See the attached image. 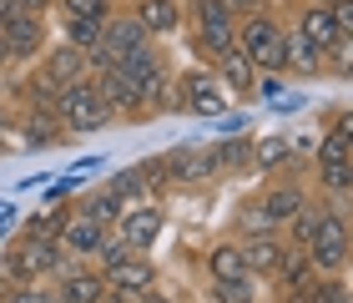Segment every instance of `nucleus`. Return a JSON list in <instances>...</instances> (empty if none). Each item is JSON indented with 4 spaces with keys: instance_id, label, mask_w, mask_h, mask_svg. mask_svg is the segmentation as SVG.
<instances>
[{
    "instance_id": "obj_31",
    "label": "nucleus",
    "mask_w": 353,
    "mask_h": 303,
    "mask_svg": "<svg viewBox=\"0 0 353 303\" xmlns=\"http://www.w3.org/2000/svg\"><path fill=\"white\" fill-rule=\"evenodd\" d=\"M51 10H61V21H96L101 26L117 6H106V0H56Z\"/></svg>"
},
{
    "instance_id": "obj_9",
    "label": "nucleus",
    "mask_w": 353,
    "mask_h": 303,
    "mask_svg": "<svg viewBox=\"0 0 353 303\" xmlns=\"http://www.w3.org/2000/svg\"><path fill=\"white\" fill-rule=\"evenodd\" d=\"M0 41H6V51H10V66H15V61H36L46 46H51L46 15H36V10H15L10 21L0 26Z\"/></svg>"
},
{
    "instance_id": "obj_33",
    "label": "nucleus",
    "mask_w": 353,
    "mask_h": 303,
    "mask_svg": "<svg viewBox=\"0 0 353 303\" xmlns=\"http://www.w3.org/2000/svg\"><path fill=\"white\" fill-rule=\"evenodd\" d=\"M61 41L76 46V51H91V46L101 41V26L96 21H61Z\"/></svg>"
},
{
    "instance_id": "obj_19",
    "label": "nucleus",
    "mask_w": 353,
    "mask_h": 303,
    "mask_svg": "<svg viewBox=\"0 0 353 303\" xmlns=\"http://www.w3.org/2000/svg\"><path fill=\"white\" fill-rule=\"evenodd\" d=\"M288 30L303 36L313 51H328V46L339 41V26H333V10L328 6H298V15L288 21Z\"/></svg>"
},
{
    "instance_id": "obj_46",
    "label": "nucleus",
    "mask_w": 353,
    "mask_h": 303,
    "mask_svg": "<svg viewBox=\"0 0 353 303\" xmlns=\"http://www.w3.org/2000/svg\"><path fill=\"white\" fill-rule=\"evenodd\" d=\"M252 303H268V298H252Z\"/></svg>"
},
{
    "instance_id": "obj_43",
    "label": "nucleus",
    "mask_w": 353,
    "mask_h": 303,
    "mask_svg": "<svg viewBox=\"0 0 353 303\" xmlns=\"http://www.w3.org/2000/svg\"><path fill=\"white\" fill-rule=\"evenodd\" d=\"M298 6H339V0H298Z\"/></svg>"
},
{
    "instance_id": "obj_8",
    "label": "nucleus",
    "mask_w": 353,
    "mask_h": 303,
    "mask_svg": "<svg viewBox=\"0 0 353 303\" xmlns=\"http://www.w3.org/2000/svg\"><path fill=\"white\" fill-rule=\"evenodd\" d=\"M111 233H117L132 253H157V243H162V233H167L162 202H132V207L117 217V228H111Z\"/></svg>"
},
{
    "instance_id": "obj_27",
    "label": "nucleus",
    "mask_w": 353,
    "mask_h": 303,
    "mask_svg": "<svg viewBox=\"0 0 353 303\" xmlns=\"http://www.w3.org/2000/svg\"><path fill=\"white\" fill-rule=\"evenodd\" d=\"M258 289H263V283L252 278V273H237V278H212V303H252V298H263Z\"/></svg>"
},
{
    "instance_id": "obj_4",
    "label": "nucleus",
    "mask_w": 353,
    "mask_h": 303,
    "mask_svg": "<svg viewBox=\"0 0 353 303\" xmlns=\"http://www.w3.org/2000/svg\"><path fill=\"white\" fill-rule=\"evenodd\" d=\"M91 76V61H86V51H76V46H66V41H51L46 51L36 56V76H30V91L51 106L56 101V91H66V86H76V81H86Z\"/></svg>"
},
{
    "instance_id": "obj_39",
    "label": "nucleus",
    "mask_w": 353,
    "mask_h": 303,
    "mask_svg": "<svg viewBox=\"0 0 353 303\" xmlns=\"http://www.w3.org/2000/svg\"><path fill=\"white\" fill-rule=\"evenodd\" d=\"M15 6H21V10H36V15H51L56 0H15Z\"/></svg>"
},
{
    "instance_id": "obj_23",
    "label": "nucleus",
    "mask_w": 353,
    "mask_h": 303,
    "mask_svg": "<svg viewBox=\"0 0 353 303\" xmlns=\"http://www.w3.org/2000/svg\"><path fill=\"white\" fill-rule=\"evenodd\" d=\"M232 233L237 237H272V233H283V228L263 213L258 197H243V202H237V213H232Z\"/></svg>"
},
{
    "instance_id": "obj_14",
    "label": "nucleus",
    "mask_w": 353,
    "mask_h": 303,
    "mask_svg": "<svg viewBox=\"0 0 353 303\" xmlns=\"http://www.w3.org/2000/svg\"><path fill=\"white\" fill-rule=\"evenodd\" d=\"M157 258L152 253H132V258H121L117 268H106V289H117L126 298H141V293H152L157 289Z\"/></svg>"
},
{
    "instance_id": "obj_10",
    "label": "nucleus",
    "mask_w": 353,
    "mask_h": 303,
    "mask_svg": "<svg viewBox=\"0 0 353 303\" xmlns=\"http://www.w3.org/2000/svg\"><path fill=\"white\" fill-rule=\"evenodd\" d=\"M162 167H167V182H212V177H222L212 141H176L162 157Z\"/></svg>"
},
{
    "instance_id": "obj_20",
    "label": "nucleus",
    "mask_w": 353,
    "mask_h": 303,
    "mask_svg": "<svg viewBox=\"0 0 353 303\" xmlns=\"http://www.w3.org/2000/svg\"><path fill=\"white\" fill-rule=\"evenodd\" d=\"M313 147H318L313 167H343V162H353V121H348V111H339V121H333Z\"/></svg>"
},
{
    "instance_id": "obj_1",
    "label": "nucleus",
    "mask_w": 353,
    "mask_h": 303,
    "mask_svg": "<svg viewBox=\"0 0 353 303\" xmlns=\"http://www.w3.org/2000/svg\"><path fill=\"white\" fill-rule=\"evenodd\" d=\"M237 51H243L258 71L283 76V56H288V21H283L278 10L237 15Z\"/></svg>"
},
{
    "instance_id": "obj_42",
    "label": "nucleus",
    "mask_w": 353,
    "mask_h": 303,
    "mask_svg": "<svg viewBox=\"0 0 353 303\" xmlns=\"http://www.w3.org/2000/svg\"><path fill=\"white\" fill-rule=\"evenodd\" d=\"M15 10H21V6H15V0H0V26H6L10 15H15Z\"/></svg>"
},
{
    "instance_id": "obj_40",
    "label": "nucleus",
    "mask_w": 353,
    "mask_h": 303,
    "mask_svg": "<svg viewBox=\"0 0 353 303\" xmlns=\"http://www.w3.org/2000/svg\"><path fill=\"white\" fill-rule=\"evenodd\" d=\"M137 303H172V298H167V293H162V283H157V289H152V293H141V298H137Z\"/></svg>"
},
{
    "instance_id": "obj_7",
    "label": "nucleus",
    "mask_w": 353,
    "mask_h": 303,
    "mask_svg": "<svg viewBox=\"0 0 353 303\" xmlns=\"http://www.w3.org/2000/svg\"><path fill=\"white\" fill-rule=\"evenodd\" d=\"M147 46V30L137 26V15L132 10H111L106 21H101V41L86 51V61H91V71H106V66H117L121 56H132V51H141Z\"/></svg>"
},
{
    "instance_id": "obj_3",
    "label": "nucleus",
    "mask_w": 353,
    "mask_h": 303,
    "mask_svg": "<svg viewBox=\"0 0 353 303\" xmlns=\"http://www.w3.org/2000/svg\"><path fill=\"white\" fill-rule=\"evenodd\" d=\"M187 21H192V30H187L192 56L217 61L222 51H232V46H237V15L228 10V0H192Z\"/></svg>"
},
{
    "instance_id": "obj_41",
    "label": "nucleus",
    "mask_w": 353,
    "mask_h": 303,
    "mask_svg": "<svg viewBox=\"0 0 353 303\" xmlns=\"http://www.w3.org/2000/svg\"><path fill=\"white\" fill-rule=\"evenodd\" d=\"M96 303H137V298H126V293H117V289H106V293L96 298Z\"/></svg>"
},
{
    "instance_id": "obj_38",
    "label": "nucleus",
    "mask_w": 353,
    "mask_h": 303,
    "mask_svg": "<svg viewBox=\"0 0 353 303\" xmlns=\"http://www.w3.org/2000/svg\"><path fill=\"white\" fill-rule=\"evenodd\" d=\"M21 222V213H15V202H0V237H10V228Z\"/></svg>"
},
{
    "instance_id": "obj_6",
    "label": "nucleus",
    "mask_w": 353,
    "mask_h": 303,
    "mask_svg": "<svg viewBox=\"0 0 353 303\" xmlns=\"http://www.w3.org/2000/svg\"><path fill=\"white\" fill-rule=\"evenodd\" d=\"M51 111H56V121L66 126V137H91V132H106L111 126V111H106V101H101V91H96L91 76L66 86V91H56Z\"/></svg>"
},
{
    "instance_id": "obj_34",
    "label": "nucleus",
    "mask_w": 353,
    "mask_h": 303,
    "mask_svg": "<svg viewBox=\"0 0 353 303\" xmlns=\"http://www.w3.org/2000/svg\"><path fill=\"white\" fill-rule=\"evenodd\" d=\"M278 97H288V81H283V76H272V71H258L252 101H278Z\"/></svg>"
},
{
    "instance_id": "obj_36",
    "label": "nucleus",
    "mask_w": 353,
    "mask_h": 303,
    "mask_svg": "<svg viewBox=\"0 0 353 303\" xmlns=\"http://www.w3.org/2000/svg\"><path fill=\"white\" fill-rule=\"evenodd\" d=\"M333 10V26H339V36H353V0H339V6H328Z\"/></svg>"
},
{
    "instance_id": "obj_17",
    "label": "nucleus",
    "mask_w": 353,
    "mask_h": 303,
    "mask_svg": "<svg viewBox=\"0 0 353 303\" xmlns=\"http://www.w3.org/2000/svg\"><path fill=\"white\" fill-rule=\"evenodd\" d=\"M51 283H56L61 303H96L106 293V273L101 268H86V263H71L66 273H56Z\"/></svg>"
},
{
    "instance_id": "obj_35",
    "label": "nucleus",
    "mask_w": 353,
    "mask_h": 303,
    "mask_svg": "<svg viewBox=\"0 0 353 303\" xmlns=\"http://www.w3.org/2000/svg\"><path fill=\"white\" fill-rule=\"evenodd\" d=\"M243 132H248L243 111H237V117H232V111H222V117H217V137H243Z\"/></svg>"
},
{
    "instance_id": "obj_22",
    "label": "nucleus",
    "mask_w": 353,
    "mask_h": 303,
    "mask_svg": "<svg viewBox=\"0 0 353 303\" xmlns=\"http://www.w3.org/2000/svg\"><path fill=\"white\" fill-rule=\"evenodd\" d=\"M202 268H207V283H212V278H237V273H248L237 237H222V243H212V248H207V258H202Z\"/></svg>"
},
{
    "instance_id": "obj_30",
    "label": "nucleus",
    "mask_w": 353,
    "mask_h": 303,
    "mask_svg": "<svg viewBox=\"0 0 353 303\" xmlns=\"http://www.w3.org/2000/svg\"><path fill=\"white\" fill-rule=\"evenodd\" d=\"M0 303H61V293H56L51 278H36V283H10L0 293Z\"/></svg>"
},
{
    "instance_id": "obj_21",
    "label": "nucleus",
    "mask_w": 353,
    "mask_h": 303,
    "mask_svg": "<svg viewBox=\"0 0 353 303\" xmlns=\"http://www.w3.org/2000/svg\"><path fill=\"white\" fill-rule=\"evenodd\" d=\"M126 207H132V202H126V197H121L111 182L91 187L86 197H76V213H81V217H91V222H101V228H117V217L126 213Z\"/></svg>"
},
{
    "instance_id": "obj_37",
    "label": "nucleus",
    "mask_w": 353,
    "mask_h": 303,
    "mask_svg": "<svg viewBox=\"0 0 353 303\" xmlns=\"http://www.w3.org/2000/svg\"><path fill=\"white\" fill-rule=\"evenodd\" d=\"M232 15H252V10H272V0H228Z\"/></svg>"
},
{
    "instance_id": "obj_12",
    "label": "nucleus",
    "mask_w": 353,
    "mask_h": 303,
    "mask_svg": "<svg viewBox=\"0 0 353 303\" xmlns=\"http://www.w3.org/2000/svg\"><path fill=\"white\" fill-rule=\"evenodd\" d=\"M258 202H263V213L283 228V222H293L303 207L313 202V193H308V182H303V177H272L258 193Z\"/></svg>"
},
{
    "instance_id": "obj_24",
    "label": "nucleus",
    "mask_w": 353,
    "mask_h": 303,
    "mask_svg": "<svg viewBox=\"0 0 353 303\" xmlns=\"http://www.w3.org/2000/svg\"><path fill=\"white\" fill-rule=\"evenodd\" d=\"M293 167V147H288V137H263L252 141V172H288Z\"/></svg>"
},
{
    "instance_id": "obj_45",
    "label": "nucleus",
    "mask_w": 353,
    "mask_h": 303,
    "mask_svg": "<svg viewBox=\"0 0 353 303\" xmlns=\"http://www.w3.org/2000/svg\"><path fill=\"white\" fill-rule=\"evenodd\" d=\"M106 6H121V0H106Z\"/></svg>"
},
{
    "instance_id": "obj_2",
    "label": "nucleus",
    "mask_w": 353,
    "mask_h": 303,
    "mask_svg": "<svg viewBox=\"0 0 353 303\" xmlns=\"http://www.w3.org/2000/svg\"><path fill=\"white\" fill-rule=\"evenodd\" d=\"M76 258L56 237H36V233H15V243L6 248V278L10 283H36V278H56L66 273Z\"/></svg>"
},
{
    "instance_id": "obj_25",
    "label": "nucleus",
    "mask_w": 353,
    "mask_h": 303,
    "mask_svg": "<svg viewBox=\"0 0 353 303\" xmlns=\"http://www.w3.org/2000/svg\"><path fill=\"white\" fill-rule=\"evenodd\" d=\"M283 71L303 76V81H308V76H323V51H313V46L303 41V36H293V30H288V56H283Z\"/></svg>"
},
{
    "instance_id": "obj_26",
    "label": "nucleus",
    "mask_w": 353,
    "mask_h": 303,
    "mask_svg": "<svg viewBox=\"0 0 353 303\" xmlns=\"http://www.w3.org/2000/svg\"><path fill=\"white\" fill-rule=\"evenodd\" d=\"M212 157H217V172H248L252 167V137H222L212 141Z\"/></svg>"
},
{
    "instance_id": "obj_28",
    "label": "nucleus",
    "mask_w": 353,
    "mask_h": 303,
    "mask_svg": "<svg viewBox=\"0 0 353 303\" xmlns=\"http://www.w3.org/2000/svg\"><path fill=\"white\" fill-rule=\"evenodd\" d=\"M313 177H318L323 202H343L353 193V162H343V167H313Z\"/></svg>"
},
{
    "instance_id": "obj_44",
    "label": "nucleus",
    "mask_w": 353,
    "mask_h": 303,
    "mask_svg": "<svg viewBox=\"0 0 353 303\" xmlns=\"http://www.w3.org/2000/svg\"><path fill=\"white\" fill-rule=\"evenodd\" d=\"M0 97H6V71H0Z\"/></svg>"
},
{
    "instance_id": "obj_32",
    "label": "nucleus",
    "mask_w": 353,
    "mask_h": 303,
    "mask_svg": "<svg viewBox=\"0 0 353 303\" xmlns=\"http://www.w3.org/2000/svg\"><path fill=\"white\" fill-rule=\"evenodd\" d=\"M348 71H353V36H339L323 51V76H339V81H343Z\"/></svg>"
},
{
    "instance_id": "obj_18",
    "label": "nucleus",
    "mask_w": 353,
    "mask_h": 303,
    "mask_svg": "<svg viewBox=\"0 0 353 303\" xmlns=\"http://www.w3.org/2000/svg\"><path fill=\"white\" fill-rule=\"evenodd\" d=\"M106 233H111V228H101V222H91V217H81V213H71V217H66V228L56 233V243L66 248L76 263H91Z\"/></svg>"
},
{
    "instance_id": "obj_29",
    "label": "nucleus",
    "mask_w": 353,
    "mask_h": 303,
    "mask_svg": "<svg viewBox=\"0 0 353 303\" xmlns=\"http://www.w3.org/2000/svg\"><path fill=\"white\" fill-rule=\"evenodd\" d=\"M308 278H313V263H308V253H303V248H288V258H283V273L272 278V283H278L283 293H293V289H303Z\"/></svg>"
},
{
    "instance_id": "obj_15",
    "label": "nucleus",
    "mask_w": 353,
    "mask_h": 303,
    "mask_svg": "<svg viewBox=\"0 0 353 303\" xmlns=\"http://www.w3.org/2000/svg\"><path fill=\"white\" fill-rule=\"evenodd\" d=\"M237 248H243V268L258 283H272L283 273V258H288L283 233H272V237H237Z\"/></svg>"
},
{
    "instance_id": "obj_13",
    "label": "nucleus",
    "mask_w": 353,
    "mask_h": 303,
    "mask_svg": "<svg viewBox=\"0 0 353 303\" xmlns=\"http://www.w3.org/2000/svg\"><path fill=\"white\" fill-rule=\"evenodd\" d=\"M137 26L147 30V41H167L176 30H187V6L182 0H132Z\"/></svg>"
},
{
    "instance_id": "obj_11",
    "label": "nucleus",
    "mask_w": 353,
    "mask_h": 303,
    "mask_svg": "<svg viewBox=\"0 0 353 303\" xmlns=\"http://www.w3.org/2000/svg\"><path fill=\"white\" fill-rule=\"evenodd\" d=\"M91 81H96V91H101V101H106V111H111V121H117V117H132V121L147 117V97H141V91L126 81L117 66L91 71Z\"/></svg>"
},
{
    "instance_id": "obj_5",
    "label": "nucleus",
    "mask_w": 353,
    "mask_h": 303,
    "mask_svg": "<svg viewBox=\"0 0 353 303\" xmlns=\"http://www.w3.org/2000/svg\"><path fill=\"white\" fill-rule=\"evenodd\" d=\"M323 202V197H318ZM308 263L313 273H343L348 268V217H343V202H323L318 207V228L308 237Z\"/></svg>"
},
{
    "instance_id": "obj_16",
    "label": "nucleus",
    "mask_w": 353,
    "mask_h": 303,
    "mask_svg": "<svg viewBox=\"0 0 353 303\" xmlns=\"http://www.w3.org/2000/svg\"><path fill=\"white\" fill-rule=\"evenodd\" d=\"M212 76L222 81V91H228V97H237V101H252V86H258V66H252V61L237 51H222L217 61H212Z\"/></svg>"
}]
</instances>
